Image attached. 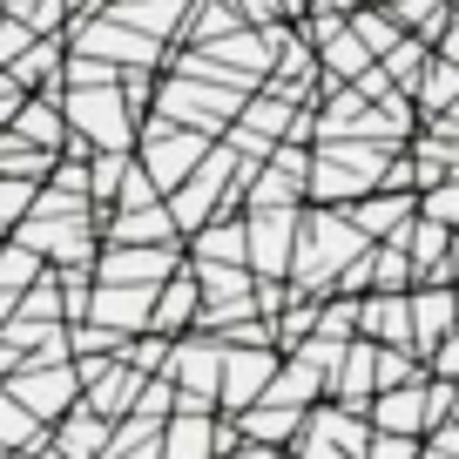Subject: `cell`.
I'll use <instances>...</instances> for the list:
<instances>
[{
  "mask_svg": "<svg viewBox=\"0 0 459 459\" xmlns=\"http://www.w3.org/2000/svg\"><path fill=\"white\" fill-rule=\"evenodd\" d=\"M189 264H244V216H210L189 230Z\"/></svg>",
  "mask_w": 459,
  "mask_h": 459,
  "instance_id": "4fadbf2b",
  "label": "cell"
},
{
  "mask_svg": "<svg viewBox=\"0 0 459 459\" xmlns=\"http://www.w3.org/2000/svg\"><path fill=\"white\" fill-rule=\"evenodd\" d=\"M34 196H41V183H34V176H0V230H14L21 216L34 210Z\"/></svg>",
  "mask_w": 459,
  "mask_h": 459,
  "instance_id": "ac0fdd59",
  "label": "cell"
},
{
  "mask_svg": "<svg viewBox=\"0 0 459 459\" xmlns=\"http://www.w3.org/2000/svg\"><path fill=\"white\" fill-rule=\"evenodd\" d=\"M0 385L14 392V399L28 405L34 419H41V426H55V419L68 412L74 399H82V378H74V365H68V359H41V365H34V359H21L14 372L0 378Z\"/></svg>",
  "mask_w": 459,
  "mask_h": 459,
  "instance_id": "5b68a950",
  "label": "cell"
},
{
  "mask_svg": "<svg viewBox=\"0 0 459 459\" xmlns=\"http://www.w3.org/2000/svg\"><path fill=\"white\" fill-rule=\"evenodd\" d=\"M365 419H372V432H426V378H405V385H378L372 405H365Z\"/></svg>",
  "mask_w": 459,
  "mask_h": 459,
  "instance_id": "9c48e42d",
  "label": "cell"
},
{
  "mask_svg": "<svg viewBox=\"0 0 459 459\" xmlns=\"http://www.w3.org/2000/svg\"><path fill=\"white\" fill-rule=\"evenodd\" d=\"M277 344H257V338H223V372H216V412H244L250 399H264L277 372Z\"/></svg>",
  "mask_w": 459,
  "mask_h": 459,
  "instance_id": "3957f363",
  "label": "cell"
},
{
  "mask_svg": "<svg viewBox=\"0 0 459 459\" xmlns=\"http://www.w3.org/2000/svg\"><path fill=\"white\" fill-rule=\"evenodd\" d=\"M446 277L459 284V230H453V244H446Z\"/></svg>",
  "mask_w": 459,
  "mask_h": 459,
  "instance_id": "cb8c5ba5",
  "label": "cell"
},
{
  "mask_svg": "<svg viewBox=\"0 0 459 459\" xmlns=\"http://www.w3.org/2000/svg\"><path fill=\"white\" fill-rule=\"evenodd\" d=\"M419 216H432V223H453V230H459V176H439V183L419 189Z\"/></svg>",
  "mask_w": 459,
  "mask_h": 459,
  "instance_id": "d6986e66",
  "label": "cell"
},
{
  "mask_svg": "<svg viewBox=\"0 0 459 459\" xmlns=\"http://www.w3.org/2000/svg\"><path fill=\"white\" fill-rule=\"evenodd\" d=\"M108 432H115V419L88 412V405L74 399L68 412L55 419V453L61 459H101V453H108Z\"/></svg>",
  "mask_w": 459,
  "mask_h": 459,
  "instance_id": "7c38bea8",
  "label": "cell"
},
{
  "mask_svg": "<svg viewBox=\"0 0 459 459\" xmlns=\"http://www.w3.org/2000/svg\"><path fill=\"white\" fill-rule=\"evenodd\" d=\"M61 115L68 129L82 135L88 149H129V115H122V88L115 82H82L61 95Z\"/></svg>",
  "mask_w": 459,
  "mask_h": 459,
  "instance_id": "7a4b0ae2",
  "label": "cell"
},
{
  "mask_svg": "<svg viewBox=\"0 0 459 459\" xmlns=\"http://www.w3.org/2000/svg\"><path fill=\"white\" fill-rule=\"evenodd\" d=\"M48 277V257L41 250H28L21 237H7L0 244V290H28V284H41Z\"/></svg>",
  "mask_w": 459,
  "mask_h": 459,
  "instance_id": "2e32d148",
  "label": "cell"
},
{
  "mask_svg": "<svg viewBox=\"0 0 459 459\" xmlns=\"http://www.w3.org/2000/svg\"><path fill=\"white\" fill-rule=\"evenodd\" d=\"M28 41H34V28H28V21H21V14H0V68H7V61H14Z\"/></svg>",
  "mask_w": 459,
  "mask_h": 459,
  "instance_id": "7402d4cb",
  "label": "cell"
},
{
  "mask_svg": "<svg viewBox=\"0 0 459 459\" xmlns=\"http://www.w3.org/2000/svg\"><path fill=\"white\" fill-rule=\"evenodd\" d=\"M88 271L108 277V284H162L169 271H183V244H108V257L88 264Z\"/></svg>",
  "mask_w": 459,
  "mask_h": 459,
  "instance_id": "8992f818",
  "label": "cell"
},
{
  "mask_svg": "<svg viewBox=\"0 0 459 459\" xmlns=\"http://www.w3.org/2000/svg\"><path fill=\"white\" fill-rule=\"evenodd\" d=\"M365 244H372V237H365L338 203H304V210H298V250H290V290L325 298L331 277L359 257Z\"/></svg>",
  "mask_w": 459,
  "mask_h": 459,
  "instance_id": "6da1fadb",
  "label": "cell"
},
{
  "mask_svg": "<svg viewBox=\"0 0 459 459\" xmlns=\"http://www.w3.org/2000/svg\"><path fill=\"white\" fill-rule=\"evenodd\" d=\"M426 372L432 378H459V331H446V338L426 351Z\"/></svg>",
  "mask_w": 459,
  "mask_h": 459,
  "instance_id": "44dd1931",
  "label": "cell"
},
{
  "mask_svg": "<svg viewBox=\"0 0 459 459\" xmlns=\"http://www.w3.org/2000/svg\"><path fill=\"white\" fill-rule=\"evenodd\" d=\"M359 338L412 351V304H405V290H365L359 298Z\"/></svg>",
  "mask_w": 459,
  "mask_h": 459,
  "instance_id": "8fae6325",
  "label": "cell"
},
{
  "mask_svg": "<svg viewBox=\"0 0 459 459\" xmlns=\"http://www.w3.org/2000/svg\"><path fill=\"white\" fill-rule=\"evenodd\" d=\"M453 95H459V68L446 55H426V68H419V82H412V108L439 115V108H453Z\"/></svg>",
  "mask_w": 459,
  "mask_h": 459,
  "instance_id": "5bb4252c",
  "label": "cell"
},
{
  "mask_svg": "<svg viewBox=\"0 0 459 459\" xmlns=\"http://www.w3.org/2000/svg\"><path fill=\"white\" fill-rule=\"evenodd\" d=\"M432 55H446V61H453V68H459V14L446 21V34H439V41H432Z\"/></svg>",
  "mask_w": 459,
  "mask_h": 459,
  "instance_id": "603a6c76",
  "label": "cell"
},
{
  "mask_svg": "<svg viewBox=\"0 0 459 459\" xmlns=\"http://www.w3.org/2000/svg\"><path fill=\"white\" fill-rule=\"evenodd\" d=\"M359 459H419V439L412 432H372Z\"/></svg>",
  "mask_w": 459,
  "mask_h": 459,
  "instance_id": "ffe728a7",
  "label": "cell"
},
{
  "mask_svg": "<svg viewBox=\"0 0 459 459\" xmlns=\"http://www.w3.org/2000/svg\"><path fill=\"white\" fill-rule=\"evenodd\" d=\"M392 244H405V257H412V284H453V277H446V244H453V223H432V216L412 210V223H405Z\"/></svg>",
  "mask_w": 459,
  "mask_h": 459,
  "instance_id": "30bf717a",
  "label": "cell"
},
{
  "mask_svg": "<svg viewBox=\"0 0 459 459\" xmlns=\"http://www.w3.org/2000/svg\"><path fill=\"white\" fill-rule=\"evenodd\" d=\"M210 143H216V135H203V129H183V122H156V129H143V149H135V162H143L149 183L169 196V189L183 183V176L196 169L203 156H210Z\"/></svg>",
  "mask_w": 459,
  "mask_h": 459,
  "instance_id": "277c9868",
  "label": "cell"
},
{
  "mask_svg": "<svg viewBox=\"0 0 459 459\" xmlns=\"http://www.w3.org/2000/svg\"><path fill=\"white\" fill-rule=\"evenodd\" d=\"M405 304H412V351H419V365H426L432 344H439L446 331H459V290L453 284H412Z\"/></svg>",
  "mask_w": 459,
  "mask_h": 459,
  "instance_id": "52a82bcc",
  "label": "cell"
},
{
  "mask_svg": "<svg viewBox=\"0 0 459 459\" xmlns=\"http://www.w3.org/2000/svg\"><path fill=\"white\" fill-rule=\"evenodd\" d=\"M365 264H372V290H412V257L392 237H372L365 244Z\"/></svg>",
  "mask_w": 459,
  "mask_h": 459,
  "instance_id": "9a60e30c",
  "label": "cell"
},
{
  "mask_svg": "<svg viewBox=\"0 0 459 459\" xmlns=\"http://www.w3.org/2000/svg\"><path fill=\"white\" fill-rule=\"evenodd\" d=\"M351 223L365 230V237H399L405 223H412V210H419V189H365V196H351V203H338Z\"/></svg>",
  "mask_w": 459,
  "mask_h": 459,
  "instance_id": "ba28073f",
  "label": "cell"
},
{
  "mask_svg": "<svg viewBox=\"0 0 459 459\" xmlns=\"http://www.w3.org/2000/svg\"><path fill=\"white\" fill-rule=\"evenodd\" d=\"M0 446H41V419L0 385Z\"/></svg>",
  "mask_w": 459,
  "mask_h": 459,
  "instance_id": "e0dca14e",
  "label": "cell"
}]
</instances>
